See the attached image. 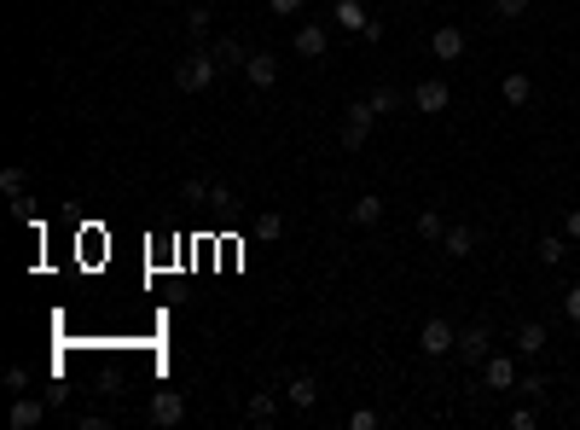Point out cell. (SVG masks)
Returning <instances> with one entry per match:
<instances>
[{"label": "cell", "instance_id": "obj_9", "mask_svg": "<svg viewBox=\"0 0 580 430\" xmlns=\"http://www.w3.org/2000/svg\"><path fill=\"white\" fill-rule=\"evenodd\" d=\"M209 53H215L221 70H244V65H250V47H244L238 35H215V41H209Z\"/></svg>", "mask_w": 580, "mask_h": 430}, {"label": "cell", "instance_id": "obj_14", "mask_svg": "<svg viewBox=\"0 0 580 430\" xmlns=\"http://www.w3.org/2000/svg\"><path fill=\"white\" fill-rule=\"evenodd\" d=\"M349 221L354 227H377V221H384V198H377V192H360V198L349 204Z\"/></svg>", "mask_w": 580, "mask_h": 430}, {"label": "cell", "instance_id": "obj_29", "mask_svg": "<svg viewBox=\"0 0 580 430\" xmlns=\"http://www.w3.org/2000/svg\"><path fill=\"white\" fill-rule=\"evenodd\" d=\"M209 192H215V187H203V180H186V187H180V198H186V204H209Z\"/></svg>", "mask_w": 580, "mask_h": 430}, {"label": "cell", "instance_id": "obj_7", "mask_svg": "<svg viewBox=\"0 0 580 430\" xmlns=\"http://www.w3.org/2000/svg\"><path fill=\"white\" fill-rule=\"evenodd\" d=\"M464 47H471V41H464V30H459V23H441V30L429 35V53H436L441 65H459V58H464Z\"/></svg>", "mask_w": 580, "mask_h": 430}, {"label": "cell", "instance_id": "obj_17", "mask_svg": "<svg viewBox=\"0 0 580 430\" xmlns=\"http://www.w3.org/2000/svg\"><path fill=\"white\" fill-rule=\"evenodd\" d=\"M441 250H447L453 262H459V256H471V250H476V233L464 227V221H453V227L441 233Z\"/></svg>", "mask_w": 580, "mask_h": 430}, {"label": "cell", "instance_id": "obj_4", "mask_svg": "<svg viewBox=\"0 0 580 430\" xmlns=\"http://www.w3.org/2000/svg\"><path fill=\"white\" fill-rule=\"evenodd\" d=\"M145 419H151L157 430H175L180 419H186V396H180V390H157L151 408H145Z\"/></svg>", "mask_w": 580, "mask_h": 430}, {"label": "cell", "instance_id": "obj_13", "mask_svg": "<svg viewBox=\"0 0 580 430\" xmlns=\"http://www.w3.org/2000/svg\"><path fill=\"white\" fill-rule=\"evenodd\" d=\"M47 408H53V401H35V396H18L12 401V430H35L47 419Z\"/></svg>", "mask_w": 580, "mask_h": 430}, {"label": "cell", "instance_id": "obj_33", "mask_svg": "<svg viewBox=\"0 0 580 430\" xmlns=\"http://www.w3.org/2000/svg\"><path fill=\"white\" fill-rule=\"evenodd\" d=\"M563 233H569V239L580 244V204H575V210H569V221H563Z\"/></svg>", "mask_w": 580, "mask_h": 430}, {"label": "cell", "instance_id": "obj_25", "mask_svg": "<svg viewBox=\"0 0 580 430\" xmlns=\"http://www.w3.org/2000/svg\"><path fill=\"white\" fill-rule=\"evenodd\" d=\"M255 233H262L267 244H273V239H285V215H273V210H267V215H255Z\"/></svg>", "mask_w": 580, "mask_h": 430}, {"label": "cell", "instance_id": "obj_5", "mask_svg": "<svg viewBox=\"0 0 580 430\" xmlns=\"http://www.w3.org/2000/svg\"><path fill=\"white\" fill-rule=\"evenodd\" d=\"M447 105H453V88H447L441 76H424V82L412 88V110H424V117H441Z\"/></svg>", "mask_w": 580, "mask_h": 430}, {"label": "cell", "instance_id": "obj_3", "mask_svg": "<svg viewBox=\"0 0 580 430\" xmlns=\"http://www.w3.org/2000/svg\"><path fill=\"white\" fill-rule=\"evenodd\" d=\"M372 122H377V110L366 105V100H354L349 117H342V145H349V152H360V145L372 140Z\"/></svg>", "mask_w": 580, "mask_h": 430}, {"label": "cell", "instance_id": "obj_31", "mask_svg": "<svg viewBox=\"0 0 580 430\" xmlns=\"http://www.w3.org/2000/svg\"><path fill=\"white\" fill-rule=\"evenodd\" d=\"M563 314H569V320L580 326V285H569V291H563Z\"/></svg>", "mask_w": 580, "mask_h": 430}, {"label": "cell", "instance_id": "obj_16", "mask_svg": "<svg viewBox=\"0 0 580 430\" xmlns=\"http://www.w3.org/2000/svg\"><path fill=\"white\" fill-rule=\"evenodd\" d=\"M331 18H337V30H349V35H360L366 23H372V12L360 6V0H337V12H331Z\"/></svg>", "mask_w": 580, "mask_h": 430}, {"label": "cell", "instance_id": "obj_1", "mask_svg": "<svg viewBox=\"0 0 580 430\" xmlns=\"http://www.w3.org/2000/svg\"><path fill=\"white\" fill-rule=\"evenodd\" d=\"M215 76H221V65H215V53H209V47H192V53L175 58V88H180V93L215 88Z\"/></svg>", "mask_w": 580, "mask_h": 430}, {"label": "cell", "instance_id": "obj_27", "mask_svg": "<svg viewBox=\"0 0 580 430\" xmlns=\"http://www.w3.org/2000/svg\"><path fill=\"white\" fill-rule=\"evenodd\" d=\"M384 419H377V408H354L349 413V430H377Z\"/></svg>", "mask_w": 580, "mask_h": 430}, {"label": "cell", "instance_id": "obj_23", "mask_svg": "<svg viewBox=\"0 0 580 430\" xmlns=\"http://www.w3.org/2000/svg\"><path fill=\"white\" fill-rule=\"evenodd\" d=\"M441 233H447V215H441V210H424V215H418V239H441Z\"/></svg>", "mask_w": 580, "mask_h": 430}, {"label": "cell", "instance_id": "obj_22", "mask_svg": "<svg viewBox=\"0 0 580 430\" xmlns=\"http://www.w3.org/2000/svg\"><path fill=\"white\" fill-rule=\"evenodd\" d=\"M209 23H215V12H209V6H192L186 12V35H192V41H209Z\"/></svg>", "mask_w": 580, "mask_h": 430}, {"label": "cell", "instance_id": "obj_12", "mask_svg": "<svg viewBox=\"0 0 580 430\" xmlns=\"http://www.w3.org/2000/svg\"><path fill=\"white\" fill-rule=\"evenodd\" d=\"M499 100L511 105V110H523L528 100H534V82H528L523 70H511V76H499Z\"/></svg>", "mask_w": 580, "mask_h": 430}, {"label": "cell", "instance_id": "obj_32", "mask_svg": "<svg viewBox=\"0 0 580 430\" xmlns=\"http://www.w3.org/2000/svg\"><path fill=\"white\" fill-rule=\"evenodd\" d=\"M267 12H273V18H296V12H302V0H267Z\"/></svg>", "mask_w": 580, "mask_h": 430}, {"label": "cell", "instance_id": "obj_2", "mask_svg": "<svg viewBox=\"0 0 580 430\" xmlns=\"http://www.w3.org/2000/svg\"><path fill=\"white\" fill-rule=\"evenodd\" d=\"M418 349L429 355V361H441V355L459 349V331H453V320H441V314H429L424 331H418Z\"/></svg>", "mask_w": 580, "mask_h": 430}, {"label": "cell", "instance_id": "obj_20", "mask_svg": "<svg viewBox=\"0 0 580 430\" xmlns=\"http://www.w3.org/2000/svg\"><path fill=\"white\" fill-rule=\"evenodd\" d=\"M285 401H290L296 413H314V401H319V384H314V378H296V384L285 390Z\"/></svg>", "mask_w": 580, "mask_h": 430}, {"label": "cell", "instance_id": "obj_18", "mask_svg": "<svg viewBox=\"0 0 580 430\" xmlns=\"http://www.w3.org/2000/svg\"><path fill=\"white\" fill-rule=\"evenodd\" d=\"M244 419H250V425H262V430H267V425H273V419H279V401H273V396H267V390H255V396H250V401H244Z\"/></svg>", "mask_w": 580, "mask_h": 430}, {"label": "cell", "instance_id": "obj_19", "mask_svg": "<svg viewBox=\"0 0 580 430\" xmlns=\"http://www.w3.org/2000/svg\"><path fill=\"white\" fill-rule=\"evenodd\" d=\"M244 76H250V88H273L279 82V65L267 53H250V65H244Z\"/></svg>", "mask_w": 580, "mask_h": 430}, {"label": "cell", "instance_id": "obj_24", "mask_svg": "<svg viewBox=\"0 0 580 430\" xmlns=\"http://www.w3.org/2000/svg\"><path fill=\"white\" fill-rule=\"evenodd\" d=\"M23 187H30V175H23V169H6V175H0V192H6L12 204L23 198Z\"/></svg>", "mask_w": 580, "mask_h": 430}, {"label": "cell", "instance_id": "obj_11", "mask_svg": "<svg viewBox=\"0 0 580 430\" xmlns=\"http://www.w3.org/2000/svg\"><path fill=\"white\" fill-rule=\"evenodd\" d=\"M296 53L302 58H325L331 53V30L325 23H302V30H296Z\"/></svg>", "mask_w": 580, "mask_h": 430}, {"label": "cell", "instance_id": "obj_28", "mask_svg": "<svg viewBox=\"0 0 580 430\" xmlns=\"http://www.w3.org/2000/svg\"><path fill=\"white\" fill-rule=\"evenodd\" d=\"M516 390H523L528 401H540V396H546V378H540V373H523V378H516Z\"/></svg>", "mask_w": 580, "mask_h": 430}, {"label": "cell", "instance_id": "obj_26", "mask_svg": "<svg viewBox=\"0 0 580 430\" xmlns=\"http://www.w3.org/2000/svg\"><path fill=\"white\" fill-rule=\"evenodd\" d=\"M493 18H505V23L528 18V0H493Z\"/></svg>", "mask_w": 580, "mask_h": 430}, {"label": "cell", "instance_id": "obj_15", "mask_svg": "<svg viewBox=\"0 0 580 430\" xmlns=\"http://www.w3.org/2000/svg\"><path fill=\"white\" fill-rule=\"evenodd\" d=\"M366 105H372V110H377V117H394V110H401V105H406V93H401V88H394V82H377V88H372V93H366Z\"/></svg>", "mask_w": 580, "mask_h": 430}, {"label": "cell", "instance_id": "obj_21", "mask_svg": "<svg viewBox=\"0 0 580 430\" xmlns=\"http://www.w3.org/2000/svg\"><path fill=\"white\" fill-rule=\"evenodd\" d=\"M563 256H569V233H563V239H558V233H546V239H540V262H546V268H558Z\"/></svg>", "mask_w": 580, "mask_h": 430}, {"label": "cell", "instance_id": "obj_10", "mask_svg": "<svg viewBox=\"0 0 580 430\" xmlns=\"http://www.w3.org/2000/svg\"><path fill=\"white\" fill-rule=\"evenodd\" d=\"M546 343H551L546 320H523V326H516V355H523V361H534V355H546Z\"/></svg>", "mask_w": 580, "mask_h": 430}, {"label": "cell", "instance_id": "obj_34", "mask_svg": "<svg viewBox=\"0 0 580 430\" xmlns=\"http://www.w3.org/2000/svg\"><path fill=\"white\" fill-rule=\"evenodd\" d=\"M406 6H418V0H406Z\"/></svg>", "mask_w": 580, "mask_h": 430}, {"label": "cell", "instance_id": "obj_8", "mask_svg": "<svg viewBox=\"0 0 580 430\" xmlns=\"http://www.w3.org/2000/svg\"><path fill=\"white\" fill-rule=\"evenodd\" d=\"M482 378H488V390H516V355H488L482 361Z\"/></svg>", "mask_w": 580, "mask_h": 430}, {"label": "cell", "instance_id": "obj_6", "mask_svg": "<svg viewBox=\"0 0 580 430\" xmlns=\"http://www.w3.org/2000/svg\"><path fill=\"white\" fill-rule=\"evenodd\" d=\"M493 355V331L476 320V326H459V361H471V366H482Z\"/></svg>", "mask_w": 580, "mask_h": 430}, {"label": "cell", "instance_id": "obj_30", "mask_svg": "<svg viewBox=\"0 0 580 430\" xmlns=\"http://www.w3.org/2000/svg\"><path fill=\"white\" fill-rule=\"evenodd\" d=\"M534 425H540L534 408H516V413H511V430H534Z\"/></svg>", "mask_w": 580, "mask_h": 430}]
</instances>
